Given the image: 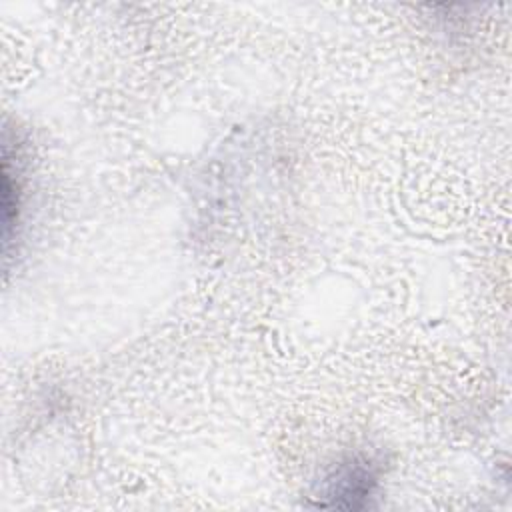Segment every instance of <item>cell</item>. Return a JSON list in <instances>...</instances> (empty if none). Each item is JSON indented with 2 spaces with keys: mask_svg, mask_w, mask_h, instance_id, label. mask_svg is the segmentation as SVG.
<instances>
[{
  "mask_svg": "<svg viewBox=\"0 0 512 512\" xmlns=\"http://www.w3.org/2000/svg\"><path fill=\"white\" fill-rule=\"evenodd\" d=\"M374 486V474L370 472V466L358 464L356 460L350 464H344L334 478L328 480V496L338 498H364L372 492Z\"/></svg>",
  "mask_w": 512,
  "mask_h": 512,
  "instance_id": "cell-1",
  "label": "cell"
}]
</instances>
